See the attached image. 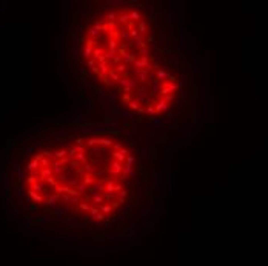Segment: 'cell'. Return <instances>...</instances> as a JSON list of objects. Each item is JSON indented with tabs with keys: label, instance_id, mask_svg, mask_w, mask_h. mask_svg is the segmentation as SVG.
I'll return each instance as SVG.
<instances>
[{
	"label": "cell",
	"instance_id": "obj_10",
	"mask_svg": "<svg viewBox=\"0 0 268 266\" xmlns=\"http://www.w3.org/2000/svg\"><path fill=\"white\" fill-rule=\"evenodd\" d=\"M157 79H159V80H162V79H169V74L165 73V71H162V69H159L157 71Z\"/></svg>",
	"mask_w": 268,
	"mask_h": 266
},
{
	"label": "cell",
	"instance_id": "obj_13",
	"mask_svg": "<svg viewBox=\"0 0 268 266\" xmlns=\"http://www.w3.org/2000/svg\"><path fill=\"white\" fill-rule=\"evenodd\" d=\"M17 177H19V182L25 180V177H26V172H23V171H20V172H17Z\"/></svg>",
	"mask_w": 268,
	"mask_h": 266
},
{
	"label": "cell",
	"instance_id": "obj_15",
	"mask_svg": "<svg viewBox=\"0 0 268 266\" xmlns=\"http://www.w3.org/2000/svg\"><path fill=\"white\" fill-rule=\"evenodd\" d=\"M86 14H88V8H82V9H80V16L85 17Z\"/></svg>",
	"mask_w": 268,
	"mask_h": 266
},
{
	"label": "cell",
	"instance_id": "obj_14",
	"mask_svg": "<svg viewBox=\"0 0 268 266\" xmlns=\"http://www.w3.org/2000/svg\"><path fill=\"white\" fill-rule=\"evenodd\" d=\"M159 88H160V83H159V82H154L153 86H151V89H153V91H157Z\"/></svg>",
	"mask_w": 268,
	"mask_h": 266
},
{
	"label": "cell",
	"instance_id": "obj_11",
	"mask_svg": "<svg viewBox=\"0 0 268 266\" xmlns=\"http://www.w3.org/2000/svg\"><path fill=\"white\" fill-rule=\"evenodd\" d=\"M105 129H107V131L108 129H117L119 131V126L116 123H112V121H107V123H105Z\"/></svg>",
	"mask_w": 268,
	"mask_h": 266
},
{
	"label": "cell",
	"instance_id": "obj_4",
	"mask_svg": "<svg viewBox=\"0 0 268 266\" xmlns=\"http://www.w3.org/2000/svg\"><path fill=\"white\" fill-rule=\"evenodd\" d=\"M82 89L83 91H91L94 89V80H91V79H86V80H83V83H82Z\"/></svg>",
	"mask_w": 268,
	"mask_h": 266
},
{
	"label": "cell",
	"instance_id": "obj_9",
	"mask_svg": "<svg viewBox=\"0 0 268 266\" xmlns=\"http://www.w3.org/2000/svg\"><path fill=\"white\" fill-rule=\"evenodd\" d=\"M22 152H23L26 157H31L32 152H34V146H26V148H23V149H22Z\"/></svg>",
	"mask_w": 268,
	"mask_h": 266
},
{
	"label": "cell",
	"instance_id": "obj_12",
	"mask_svg": "<svg viewBox=\"0 0 268 266\" xmlns=\"http://www.w3.org/2000/svg\"><path fill=\"white\" fill-rule=\"evenodd\" d=\"M88 66H89V71H97L96 63H94V60H93V59H89V60H88Z\"/></svg>",
	"mask_w": 268,
	"mask_h": 266
},
{
	"label": "cell",
	"instance_id": "obj_7",
	"mask_svg": "<svg viewBox=\"0 0 268 266\" xmlns=\"http://www.w3.org/2000/svg\"><path fill=\"white\" fill-rule=\"evenodd\" d=\"M16 199H26L28 194H26V189L25 188H16V192H14Z\"/></svg>",
	"mask_w": 268,
	"mask_h": 266
},
{
	"label": "cell",
	"instance_id": "obj_6",
	"mask_svg": "<svg viewBox=\"0 0 268 266\" xmlns=\"http://www.w3.org/2000/svg\"><path fill=\"white\" fill-rule=\"evenodd\" d=\"M54 135H56V139H57V140H62V139H65L66 135H68V131H66V129H63V128H59V129H56Z\"/></svg>",
	"mask_w": 268,
	"mask_h": 266
},
{
	"label": "cell",
	"instance_id": "obj_3",
	"mask_svg": "<svg viewBox=\"0 0 268 266\" xmlns=\"http://www.w3.org/2000/svg\"><path fill=\"white\" fill-rule=\"evenodd\" d=\"M26 168H28V172H29V171H37V169L40 168V163H39V160H37L36 157H34V160H29L28 162Z\"/></svg>",
	"mask_w": 268,
	"mask_h": 266
},
{
	"label": "cell",
	"instance_id": "obj_5",
	"mask_svg": "<svg viewBox=\"0 0 268 266\" xmlns=\"http://www.w3.org/2000/svg\"><path fill=\"white\" fill-rule=\"evenodd\" d=\"M142 157H143V160H150L151 158V146L150 145H145L142 148Z\"/></svg>",
	"mask_w": 268,
	"mask_h": 266
},
{
	"label": "cell",
	"instance_id": "obj_1",
	"mask_svg": "<svg viewBox=\"0 0 268 266\" xmlns=\"http://www.w3.org/2000/svg\"><path fill=\"white\" fill-rule=\"evenodd\" d=\"M11 162H13V171L14 172H20V154H14L13 158H11Z\"/></svg>",
	"mask_w": 268,
	"mask_h": 266
},
{
	"label": "cell",
	"instance_id": "obj_16",
	"mask_svg": "<svg viewBox=\"0 0 268 266\" xmlns=\"http://www.w3.org/2000/svg\"><path fill=\"white\" fill-rule=\"evenodd\" d=\"M154 11H156V8H154V6H150V8H148V13H150V16H153V14H154Z\"/></svg>",
	"mask_w": 268,
	"mask_h": 266
},
{
	"label": "cell",
	"instance_id": "obj_8",
	"mask_svg": "<svg viewBox=\"0 0 268 266\" xmlns=\"http://www.w3.org/2000/svg\"><path fill=\"white\" fill-rule=\"evenodd\" d=\"M150 31V28H148V23H146V22H139V29H137V32L140 34H146Z\"/></svg>",
	"mask_w": 268,
	"mask_h": 266
},
{
	"label": "cell",
	"instance_id": "obj_2",
	"mask_svg": "<svg viewBox=\"0 0 268 266\" xmlns=\"http://www.w3.org/2000/svg\"><path fill=\"white\" fill-rule=\"evenodd\" d=\"M82 134H102V132H105L107 129L105 128H83L80 129Z\"/></svg>",
	"mask_w": 268,
	"mask_h": 266
}]
</instances>
